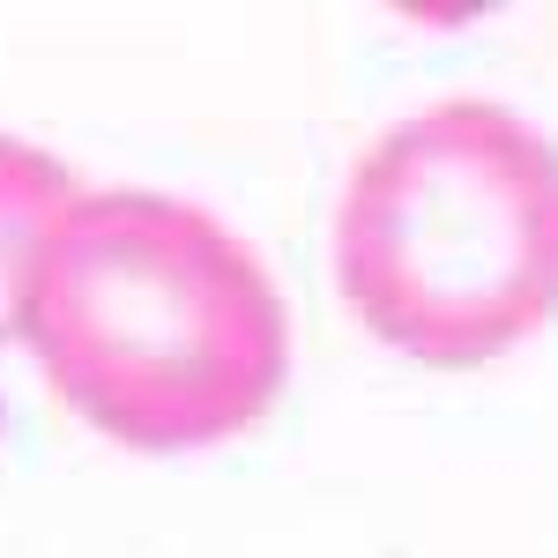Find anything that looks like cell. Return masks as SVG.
Returning <instances> with one entry per match:
<instances>
[{
  "instance_id": "cell-1",
  "label": "cell",
  "mask_w": 558,
  "mask_h": 558,
  "mask_svg": "<svg viewBox=\"0 0 558 558\" xmlns=\"http://www.w3.org/2000/svg\"><path fill=\"white\" fill-rule=\"evenodd\" d=\"M23 343L83 425L142 454H186L276 410L291 305L209 209L157 186H97L45 246Z\"/></svg>"
},
{
  "instance_id": "cell-2",
  "label": "cell",
  "mask_w": 558,
  "mask_h": 558,
  "mask_svg": "<svg viewBox=\"0 0 558 558\" xmlns=\"http://www.w3.org/2000/svg\"><path fill=\"white\" fill-rule=\"evenodd\" d=\"M336 291L432 373L492 365L558 313V142L499 97H439L350 165Z\"/></svg>"
},
{
  "instance_id": "cell-3",
  "label": "cell",
  "mask_w": 558,
  "mask_h": 558,
  "mask_svg": "<svg viewBox=\"0 0 558 558\" xmlns=\"http://www.w3.org/2000/svg\"><path fill=\"white\" fill-rule=\"evenodd\" d=\"M75 172L0 128V343H23V299L38 283V260L60 231V216L75 209Z\"/></svg>"
}]
</instances>
